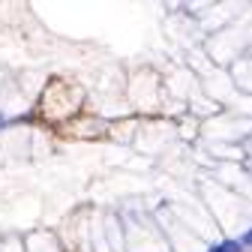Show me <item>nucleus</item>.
Segmentation results:
<instances>
[{
	"label": "nucleus",
	"mask_w": 252,
	"mask_h": 252,
	"mask_svg": "<svg viewBox=\"0 0 252 252\" xmlns=\"http://www.w3.org/2000/svg\"><path fill=\"white\" fill-rule=\"evenodd\" d=\"M213 252H234V246L228 243V246H222V249H213Z\"/></svg>",
	"instance_id": "1"
}]
</instances>
